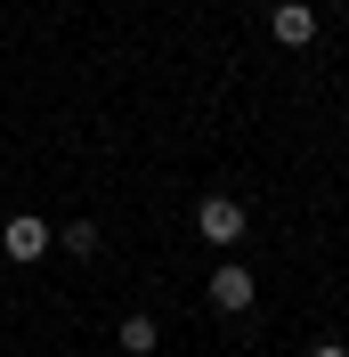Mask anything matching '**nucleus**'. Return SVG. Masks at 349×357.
I'll use <instances>...</instances> for the list:
<instances>
[{
    "instance_id": "obj_1",
    "label": "nucleus",
    "mask_w": 349,
    "mask_h": 357,
    "mask_svg": "<svg viewBox=\"0 0 349 357\" xmlns=\"http://www.w3.org/2000/svg\"><path fill=\"white\" fill-rule=\"evenodd\" d=\"M195 227H203V244H219V252H228L252 220H244V203H236V195H203V203H195Z\"/></svg>"
},
{
    "instance_id": "obj_2",
    "label": "nucleus",
    "mask_w": 349,
    "mask_h": 357,
    "mask_svg": "<svg viewBox=\"0 0 349 357\" xmlns=\"http://www.w3.org/2000/svg\"><path fill=\"white\" fill-rule=\"evenodd\" d=\"M252 292H260V276H252V268H236V260H219V268H211V309L244 317V309H252Z\"/></svg>"
},
{
    "instance_id": "obj_3",
    "label": "nucleus",
    "mask_w": 349,
    "mask_h": 357,
    "mask_svg": "<svg viewBox=\"0 0 349 357\" xmlns=\"http://www.w3.org/2000/svg\"><path fill=\"white\" fill-rule=\"evenodd\" d=\"M49 244H57L49 220H8V227H0V252H8V260H41Z\"/></svg>"
},
{
    "instance_id": "obj_4",
    "label": "nucleus",
    "mask_w": 349,
    "mask_h": 357,
    "mask_svg": "<svg viewBox=\"0 0 349 357\" xmlns=\"http://www.w3.org/2000/svg\"><path fill=\"white\" fill-rule=\"evenodd\" d=\"M268 33H276L284 49H309V41H317V8H309V0H284L276 17H268Z\"/></svg>"
},
{
    "instance_id": "obj_5",
    "label": "nucleus",
    "mask_w": 349,
    "mask_h": 357,
    "mask_svg": "<svg viewBox=\"0 0 349 357\" xmlns=\"http://www.w3.org/2000/svg\"><path fill=\"white\" fill-rule=\"evenodd\" d=\"M122 357H154V317H122Z\"/></svg>"
},
{
    "instance_id": "obj_6",
    "label": "nucleus",
    "mask_w": 349,
    "mask_h": 357,
    "mask_svg": "<svg viewBox=\"0 0 349 357\" xmlns=\"http://www.w3.org/2000/svg\"><path fill=\"white\" fill-rule=\"evenodd\" d=\"M57 244H66L73 260H89V252H98V220H66V227H57Z\"/></svg>"
},
{
    "instance_id": "obj_7",
    "label": "nucleus",
    "mask_w": 349,
    "mask_h": 357,
    "mask_svg": "<svg viewBox=\"0 0 349 357\" xmlns=\"http://www.w3.org/2000/svg\"><path fill=\"white\" fill-rule=\"evenodd\" d=\"M309 357H349V349H341V341H317V349H309Z\"/></svg>"
}]
</instances>
